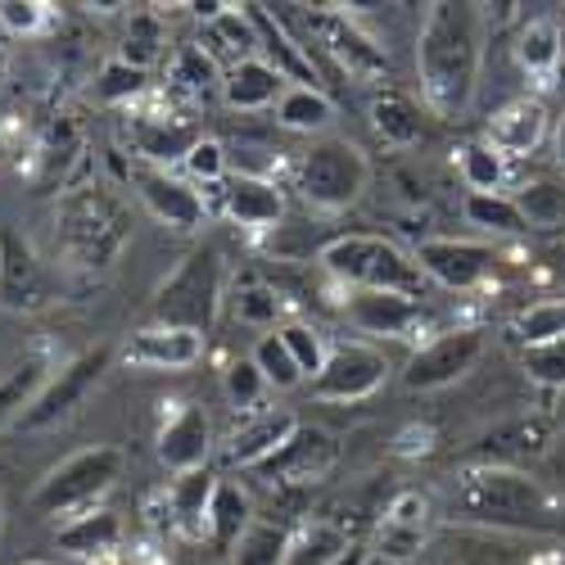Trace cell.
<instances>
[{
  "label": "cell",
  "mask_w": 565,
  "mask_h": 565,
  "mask_svg": "<svg viewBox=\"0 0 565 565\" xmlns=\"http://www.w3.org/2000/svg\"><path fill=\"white\" fill-rule=\"evenodd\" d=\"M484 68V14L466 0H439L426 10L416 36V77L426 109L444 122L461 118L476 100Z\"/></svg>",
  "instance_id": "obj_1"
},
{
  "label": "cell",
  "mask_w": 565,
  "mask_h": 565,
  "mask_svg": "<svg viewBox=\"0 0 565 565\" xmlns=\"http://www.w3.org/2000/svg\"><path fill=\"white\" fill-rule=\"evenodd\" d=\"M552 493L515 466H466L448 489V521L470 530H552Z\"/></svg>",
  "instance_id": "obj_2"
},
{
  "label": "cell",
  "mask_w": 565,
  "mask_h": 565,
  "mask_svg": "<svg viewBox=\"0 0 565 565\" xmlns=\"http://www.w3.org/2000/svg\"><path fill=\"white\" fill-rule=\"evenodd\" d=\"M55 241L68 263L105 271L131 241V217L105 185H68L55 204Z\"/></svg>",
  "instance_id": "obj_3"
},
{
  "label": "cell",
  "mask_w": 565,
  "mask_h": 565,
  "mask_svg": "<svg viewBox=\"0 0 565 565\" xmlns=\"http://www.w3.org/2000/svg\"><path fill=\"white\" fill-rule=\"evenodd\" d=\"M317 267L353 290H394V295L420 299V286H426V271H420L416 254L385 241V235H366V231L331 235Z\"/></svg>",
  "instance_id": "obj_4"
},
{
  "label": "cell",
  "mask_w": 565,
  "mask_h": 565,
  "mask_svg": "<svg viewBox=\"0 0 565 565\" xmlns=\"http://www.w3.org/2000/svg\"><path fill=\"white\" fill-rule=\"evenodd\" d=\"M222 280H226L222 249L213 241L195 245L177 263V271L159 286L154 308H150L154 326H177V331L209 335L217 312H222Z\"/></svg>",
  "instance_id": "obj_5"
},
{
  "label": "cell",
  "mask_w": 565,
  "mask_h": 565,
  "mask_svg": "<svg viewBox=\"0 0 565 565\" xmlns=\"http://www.w3.org/2000/svg\"><path fill=\"white\" fill-rule=\"evenodd\" d=\"M371 181V163L366 154L353 146L349 136H321L299 154L295 163V185L303 204H312L317 213H344L362 200Z\"/></svg>",
  "instance_id": "obj_6"
},
{
  "label": "cell",
  "mask_w": 565,
  "mask_h": 565,
  "mask_svg": "<svg viewBox=\"0 0 565 565\" xmlns=\"http://www.w3.org/2000/svg\"><path fill=\"white\" fill-rule=\"evenodd\" d=\"M122 476V448L114 444H96V448H82L73 457H64L51 476L36 484V511L45 515H73L96 507V498H105Z\"/></svg>",
  "instance_id": "obj_7"
},
{
  "label": "cell",
  "mask_w": 565,
  "mask_h": 565,
  "mask_svg": "<svg viewBox=\"0 0 565 565\" xmlns=\"http://www.w3.org/2000/svg\"><path fill=\"white\" fill-rule=\"evenodd\" d=\"M484 344L489 335L480 326H452V331L435 335L430 344H420L407 366H403V385L412 394H430V390H448L457 385L461 375L476 371V362L484 358Z\"/></svg>",
  "instance_id": "obj_8"
},
{
  "label": "cell",
  "mask_w": 565,
  "mask_h": 565,
  "mask_svg": "<svg viewBox=\"0 0 565 565\" xmlns=\"http://www.w3.org/2000/svg\"><path fill=\"white\" fill-rule=\"evenodd\" d=\"M308 32L317 36V45L326 51L340 73H349L353 82H385L390 77V55L385 45L371 32H362L344 10H312L308 14Z\"/></svg>",
  "instance_id": "obj_9"
},
{
  "label": "cell",
  "mask_w": 565,
  "mask_h": 565,
  "mask_svg": "<svg viewBox=\"0 0 565 565\" xmlns=\"http://www.w3.org/2000/svg\"><path fill=\"white\" fill-rule=\"evenodd\" d=\"M109 362H114V349L109 344H96V349L77 353L68 366H60V375L45 381V390L36 394V403L19 416V426L23 430H45V426H55V420H64L90 390L100 385V375L109 371Z\"/></svg>",
  "instance_id": "obj_10"
},
{
  "label": "cell",
  "mask_w": 565,
  "mask_h": 565,
  "mask_svg": "<svg viewBox=\"0 0 565 565\" xmlns=\"http://www.w3.org/2000/svg\"><path fill=\"white\" fill-rule=\"evenodd\" d=\"M385 381H390V358L381 349H371V344L349 340V344L331 349L321 375L308 390L321 403H362V398H371L375 390H381Z\"/></svg>",
  "instance_id": "obj_11"
},
{
  "label": "cell",
  "mask_w": 565,
  "mask_h": 565,
  "mask_svg": "<svg viewBox=\"0 0 565 565\" xmlns=\"http://www.w3.org/2000/svg\"><path fill=\"white\" fill-rule=\"evenodd\" d=\"M335 461H340L335 435L321 430V426H303L299 420V430L258 466V476L267 484H317V480L331 476Z\"/></svg>",
  "instance_id": "obj_12"
},
{
  "label": "cell",
  "mask_w": 565,
  "mask_h": 565,
  "mask_svg": "<svg viewBox=\"0 0 565 565\" xmlns=\"http://www.w3.org/2000/svg\"><path fill=\"white\" fill-rule=\"evenodd\" d=\"M127 140H131V150L146 159V168H168L172 172L204 140V131L195 122H185V118L163 114V109H136L127 118Z\"/></svg>",
  "instance_id": "obj_13"
},
{
  "label": "cell",
  "mask_w": 565,
  "mask_h": 565,
  "mask_svg": "<svg viewBox=\"0 0 565 565\" xmlns=\"http://www.w3.org/2000/svg\"><path fill=\"white\" fill-rule=\"evenodd\" d=\"M131 181H136L140 204H146L163 226H172V231H200L209 222V204L195 191V181H185V177H177L168 168H136Z\"/></svg>",
  "instance_id": "obj_14"
},
{
  "label": "cell",
  "mask_w": 565,
  "mask_h": 565,
  "mask_svg": "<svg viewBox=\"0 0 565 565\" xmlns=\"http://www.w3.org/2000/svg\"><path fill=\"white\" fill-rule=\"evenodd\" d=\"M51 299V276L14 226H0V308L28 312Z\"/></svg>",
  "instance_id": "obj_15"
},
{
  "label": "cell",
  "mask_w": 565,
  "mask_h": 565,
  "mask_svg": "<svg viewBox=\"0 0 565 565\" xmlns=\"http://www.w3.org/2000/svg\"><path fill=\"white\" fill-rule=\"evenodd\" d=\"M416 263L426 271V280H435L444 290H476L493 271L498 254L476 241H426L416 249Z\"/></svg>",
  "instance_id": "obj_16"
},
{
  "label": "cell",
  "mask_w": 565,
  "mask_h": 565,
  "mask_svg": "<svg viewBox=\"0 0 565 565\" xmlns=\"http://www.w3.org/2000/svg\"><path fill=\"white\" fill-rule=\"evenodd\" d=\"M547 448H552V420L539 416V412H525V416H511V420H502V426L484 430L480 444H476V461L521 470L525 461L547 457Z\"/></svg>",
  "instance_id": "obj_17"
},
{
  "label": "cell",
  "mask_w": 565,
  "mask_h": 565,
  "mask_svg": "<svg viewBox=\"0 0 565 565\" xmlns=\"http://www.w3.org/2000/svg\"><path fill=\"white\" fill-rule=\"evenodd\" d=\"M547 122H552L547 105L534 100V96H521V100H507V105L489 118L484 140H489V146H493L502 159H525V154H534V150L543 146Z\"/></svg>",
  "instance_id": "obj_18"
},
{
  "label": "cell",
  "mask_w": 565,
  "mask_h": 565,
  "mask_svg": "<svg viewBox=\"0 0 565 565\" xmlns=\"http://www.w3.org/2000/svg\"><path fill=\"white\" fill-rule=\"evenodd\" d=\"M299 430V416L290 412V407H271V412H249L241 426L231 430V439H226V448H222V457L231 461V466H249V470H258L280 444H286L290 435Z\"/></svg>",
  "instance_id": "obj_19"
},
{
  "label": "cell",
  "mask_w": 565,
  "mask_h": 565,
  "mask_svg": "<svg viewBox=\"0 0 565 565\" xmlns=\"http://www.w3.org/2000/svg\"><path fill=\"white\" fill-rule=\"evenodd\" d=\"M222 213L245 226V231H271L280 226V217H286V195H280V185L271 177H226L222 185Z\"/></svg>",
  "instance_id": "obj_20"
},
{
  "label": "cell",
  "mask_w": 565,
  "mask_h": 565,
  "mask_svg": "<svg viewBox=\"0 0 565 565\" xmlns=\"http://www.w3.org/2000/svg\"><path fill=\"white\" fill-rule=\"evenodd\" d=\"M209 452H213V420L204 407L185 403L159 430V461L172 470V476H185V470L209 466Z\"/></svg>",
  "instance_id": "obj_21"
},
{
  "label": "cell",
  "mask_w": 565,
  "mask_h": 565,
  "mask_svg": "<svg viewBox=\"0 0 565 565\" xmlns=\"http://www.w3.org/2000/svg\"><path fill=\"white\" fill-rule=\"evenodd\" d=\"M122 358L140 371H185L204 358V335L177 331V326H146L127 340Z\"/></svg>",
  "instance_id": "obj_22"
},
{
  "label": "cell",
  "mask_w": 565,
  "mask_h": 565,
  "mask_svg": "<svg viewBox=\"0 0 565 565\" xmlns=\"http://www.w3.org/2000/svg\"><path fill=\"white\" fill-rule=\"evenodd\" d=\"M254 32H258V60L271 64L280 77H286L290 86H317V73H312V51L308 45H299L286 23H280L267 6H245Z\"/></svg>",
  "instance_id": "obj_23"
},
{
  "label": "cell",
  "mask_w": 565,
  "mask_h": 565,
  "mask_svg": "<svg viewBox=\"0 0 565 565\" xmlns=\"http://www.w3.org/2000/svg\"><path fill=\"white\" fill-rule=\"evenodd\" d=\"M344 317L358 326L362 335H407L420 321V299L412 295H394V290H353L344 299Z\"/></svg>",
  "instance_id": "obj_24"
},
{
  "label": "cell",
  "mask_w": 565,
  "mask_h": 565,
  "mask_svg": "<svg viewBox=\"0 0 565 565\" xmlns=\"http://www.w3.org/2000/svg\"><path fill=\"white\" fill-rule=\"evenodd\" d=\"M286 86H290L286 77L254 55V60H235L222 73V100L235 114H258V109H276V100L286 96Z\"/></svg>",
  "instance_id": "obj_25"
},
{
  "label": "cell",
  "mask_w": 565,
  "mask_h": 565,
  "mask_svg": "<svg viewBox=\"0 0 565 565\" xmlns=\"http://www.w3.org/2000/svg\"><path fill=\"white\" fill-rule=\"evenodd\" d=\"M217 484H222V480L213 476L209 466L185 470V476L172 480V489H168V515H172V525H177L181 534H191V539L209 534V507H213Z\"/></svg>",
  "instance_id": "obj_26"
},
{
  "label": "cell",
  "mask_w": 565,
  "mask_h": 565,
  "mask_svg": "<svg viewBox=\"0 0 565 565\" xmlns=\"http://www.w3.org/2000/svg\"><path fill=\"white\" fill-rule=\"evenodd\" d=\"M366 118H371V131L381 136L385 146H394V150H407V146H416V140L426 136V118H420V105H416L412 96H403V90H390V86L371 96Z\"/></svg>",
  "instance_id": "obj_27"
},
{
  "label": "cell",
  "mask_w": 565,
  "mask_h": 565,
  "mask_svg": "<svg viewBox=\"0 0 565 565\" xmlns=\"http://www.w3.org/2000/svg\"><path fill=\"white\" fill-rule=\"evenodd\" d=\"M168 86L177 90V96H191V100L222 96V68H217L213 51H204L200 41L177 45L172 60H168Z\"/></svg>",
  "instance_id": "obj_28"
},
{
  "label": "cell",
  "mask_w": 565,
  "mask_h": 565,
  "mask_svg": "<svg viewBox=\"0 0 565 565\" xmlns=\"http://www.w3.org/2000/svg\"><path fill=\"white\" fill-rule=\"evenodd\" d=\"M254 525V502L241 484L222 480L217 493H213V507H209V543L217 547V556H231L235 543H241Z\"/></svg>",
  "instance_id": "obj_29"
},
{
  "label": "cell",
  "mask_w": 565,
  "mask_h": 565,
  "mask_svg": "<svg viewBox=\"0 0 565 565\" xmlns=\"http://www.w3.org/2000/svg\"><path fill=\"white\" fill-rule=\"evenodd\" d=\"M122 543V515L100 507V511H82L60 530V547L73 556H109Z\"/></svg>",
  "instance_id": "obj_30"
},
{
  "label": "cell",
  "mask_w": 565,
  "mask_h": 565,
  "mask_svg": "<svg viewBox=\"0 0 565 565\" xmlns=\"http://www.w3.org/2000/svg\"><path fill=\"white\" fill-rule=\"evenodd\" d=\"M515 64H521L530 77H547L561 68L565 60V41H561V19H530L515 36Z\"/></svg>",
  "instance_id": "obj_31"
},
{
  "label": "cell",
  "mask_w": 565,
  "mask_h": 565,
  "mask_svg": "<svg viewBox=\"0 0 565 565\" xmlns=\"http://www.w3.org/2000/svg\"><path fill=\"white\" fill-rule=\"evenodd\" d=\"M276 122L286 131H303V136H321L335 122V105L321 86H286V96L276 100Z\"/></svg>",
  "instance_id": "obj_32"
},
{
  "label": "cell",
  "mask_w": 565,
  "mask_h": 565,
  "mask_svg": "<svg viewBox=\"0 0 565 565\" xmlns=\"http://www.w3.org/2000/svg\"><path fill=\"white\" fill-rule=\"evenodd\" d=\"M45 362L41 358H23V362H14L6 375H0V426H10V420H19L32 403H36V394L45 390Z\"/></svg>",
  "instance_id": "obj_33"
},
{
  "label": "cell",
  "mask_w": 565,
  "mask_h": 565,
  "mask_svg": "<svg viewBox=\"0 0 565 565\" xmlns=\"http://www.w3.org/2000/svg\"><path fill=\"white\" fill-rule=\"evenodd\" d=\"M457 172H461L470 195H502L507 159L489 146V140H466V146L457 150Z\"/></svg>",
  "instance_id": "obj_34"
},
{
  "label": "cell",
  "mask_w": 565,
  "mask_h": 565,
  "mask_svg": "<svg viewBox=\"0 0 565 565\" xmlns=\"http://www.w3.org/2000/svg\"><path fill=\"white\" fill-rule=\"evenodd\" d=\"M349 534L340 525H326V521H312L303 525L299 534H290V556L286 565H335L344 552H349Z\"/></svg>",
  "instance_id": "obj_35"
},
{
  "label": "cell",
  "mask_w": 565,
  "mask_h": 565,
  "mask_svg": "<svg viewBox=\"0 0 565 565\" xmlns=\"http://www.w3.org/2000/svg\"><path fill=\"white\" fill-rule=\"evenodd\" d=\"M163 55H168L163 19L150 14V10H146V14H131V28H127V36H122V45H118V60L131 64V68H140V73H150Z\"/></svg>",
  "instance_id": "obj_36"
},
{
  "label": "cell",
  "mask_w": 565,
  "mask_h": 565,
  "mask_svg": "<svg viewBox=\"0 0 565 565\" xmlns=\"http://www.w3.org/2000/svg\"><path fill=\"white\" fill-rule=\"evenodd\" d=\"M286 556H290V530L271 521H254L249 534L226 556V565H286Z\"/></svg>",
  "instance_id": "obj_37"
},
{
  "label": "cell",
  "mask_w": 565,
  "mask_h": 565,
  "mask_svg": "<svg viewBox=\"0 0 565 565\" xmlns=\"http://www.w3.org/2000/svg\"><path fill=\"white\" fill-rule=\"evenodd\" d=\"M461 213H466L470 226L493 231V235H521V231H530V222L521 217V209H515L511 195H466Z\"/></svg>",
  "instance_id": "obj_38"
},
{
  "label": "cell",
  "mask_w": 565,
  "mask_h": 565,
  "mask_svg": "<svg viewBox=\"0 0 565 565\" xmlns=\"http://www.w3.org/2000/svg\"><path fill=\"white\" fill-rule=\"evenodd\" d=\"M254 366L263 371L267 390H299L303 385V371L299 362L290 358L286 340H280V331H267L258 344H254Z\"/></svg>",
  "instance_id": "obj_39"
},
{
  "label": "cell",
  "mask_w": 565,
  "mask_h": 565,
  "mask_svg": "<svg viewBox=\"0 0 565 565\" xmlns=\"http://www.w3.org/2000/svg\"><path fill=\"white\" fill-rule=\"evenodd\" d=\"M515 340L525 349L534 344H552V340H565V299H543V303H530L521 317H515Z\"/></svg>",
  "instance_id": "obj_40"
},
{
  "label": "cell",
  "mask_w": 565,
  "mask_h": 565,
  "mask_svg": "<svg viewBox=\"0 0 565 565\" xmlns=\"http://www.w3.org/2000/svg\"><path fill=\"white\" fill-rule=\"evenodd\" d=\"M530 226H561L565 222V185L561 181H530L521 195H511Z\"/></svg>",
  "instance_id": "obj_41"
},
{
  "label": "cell",
  "mask_w": 565,
  "mask_h": 565,
  "mask_svg": "<svg viewBox=\"0 0 565 565\" xmlns=\"http://www.w3.org/2000/svg\"><path fill=\"white\" fill-rule=\"evenodd\" d=\"M77 146H82V131L68 118H60L51 127V136L41 140V172H36V181L41 185H60L68 163H73V154H77Z\"/></svg>",
  "instance_id": "obj_42"
},
{
  "label": "cell",
  "mask_w": 565,
  "mask_h": 565,
  "mask_svg": "<svg viewBox=\"0 0 565 565\" xmlns=\"http://www.w3.org/2000/svg\"><path fill=\"white\" fill-rule=\"evenodd\" d=\"M276 331H280V340H286L290 358L299 362L303 381L312 385L317 375H321V366H326V358H331V344H326V340H321V331H312L308 321H286V326H276Z\"/></svg>",
  "instance_id": "obj_43"
},
{
  "label": "cell",
  "mask_w": 565,
  "mask_h": 565,
  "mask_svg": "<svg viewBox=\"0 0 565 565\" xmlns=\"http://www.w3.org/2000/svg\"><path fill=\"white\" fill-rule=\"evenodd\" d=\"M150 90V73H140V68H131V64H122L118 55L100 68V77H96V100L100 105H131V100H140Z\"/></svg>",
  "instance_id": "obj_44"
},
{
  "label": "cell",
  "mask_w": 565,
  "mask_h": 565,
  "mask_svg": "<svg viewBox=\"0 0 565 565\" xmlns=\"http://www.w3.org/2000/svg\"><path fill=\"white\" fill-rule=\"evenodd\" d=\"M222 394L235 412H254L267 394V381H263V371L254 366V358H241V362H231L222 371Z\"/></svg>",
  "instance_id": "obj_45"
},
{
  "label": "cell",
  "mask_w": 565,
  "mask_h": 565,
  "mask_svg": "<svg viewBox=\"0 0 565 565\" xmlns=\"http://www.w3.org/2000/svg\"><path fill=\"white\" fill-rule=\"evenodd\" d=\"M452 547H457L461 565H530L525 556H515V547H507L489 530H466V534H457Z\"/></svg>",
  "instance_id": "obj_46"
},
{
  "label": "cell",
  "mask_w": 565,
  "mask_h": 565,
  "mask_svg": "<svg viewBox=\"0 0 565 565\" xmlns=\"http://www.w3.org/2000/svg\"><path fill=\"white\" fill-rule=\"evenodd\" d=\"M185 181H200V185H226V177H231V154H226V146L222 140H213V136H204L200 146L185 154Z\"/></svg>",
  "instance_id": "obj_47"
},
{
  "label": "cell",
  "mask_w": 565,
  "mask_h": 565,
  "mask_svg": "<svg viewBox=\"0 0 565 565\" xmlns=\"http://www.w3.org/2000/svg\"><path fill=\"white\" fill-rule=\"evenodd\" d=\"M420 547H426V530H416V525H403V521H390L385 515V525H381V534H375V556H385V561H394V565H407V561H416L420 556Z\"/></svg>",
  "instance_id": "obj_48"
},
{
  "label": "cell",
  "mask_w": 565,
  "mask_h": 565,
  "mask_svg": "<svg viewBox=\"0 0 565 565\" xmlns=\"http://www.w3.org/2000/svg\"><path fill=\"white\" fill-rule=\"evenodd\" d=\"M525 371H530V381H539L543 390H565V340L525 349Z\"/></svg>",
  "instance_id": "obj_49"
},
{
  "label": "cell",
  "mask_w": 565,
  "mask_h": 565,
  "mask_svg": "<svg viewBox=\"0 0 565 565\" xmlns=\"http://www.w3.org/2000/svg\"><path fill=\"white\" fill-rule=\"evenodd\" d=\"M235 317L245 326H271L276 331V317H280V295L271 286H245L235 295Z\"/></svg>",
  "instance_id": "obj_50"
},
{
  "label": "cell",
  "mask_w": 565,
  "mask_h": 565,
  "mask_svg": "<svg viewBox=\"0 0 565 565\" xmlns=\"http://www.w3.org/2000/svg\"><path fill=\"white\" fill-rule=\"evenodd\" d=\"M41 23H45V6H36V0H6L0 6V28H10V32L32 36L41 32Z\"/></svg>",
  "instance_id": "obj_51"
},
{
  "label": "cell",
  "mask_w": 565,
  "mask_h": 565,
  "mask_svg": "<svg viewBox=\"0 0 565 565\" xmlns=\"http://www.w3.org/2000/svg\"><path fill=\"white\" fill-rule=\"evenodd\" d=\"M390 521H403V525L426 530V521H430V502L420 498V493H398L394 507H390Z\"/></svg>",
  "instance_id": "obj_52"
},
{
  "label": "cell",
  "mask_w": 565,
  "mask_h": 565,
  "mask_svg": "<svg viewBox=\"0 0 565 565\" xmlns=\"http://www.w3.org/2000/svg\"><path fill=\"white\" fill-rule=\"evenodd\" d=\"M430 448H435V430H426V426H412V430L398 439V452H403V457H416V452L426 457Z\"/></svg>",
  "instance_id": "obj_53"
},
{
  "label": "cell",
  "mask_w": 565,
  "mask_h": 565,
  "mask_svg": "<svg viewBox=\"0 0 565 565\" xmlns=\"http://www.w3.org/2000/svg\"><path fill=\"white\" fill-rule=\"evenodd\" d=\"M552 150H556V163L565 168V118H561L556 131H552Z\"/></svg>",
  "instance_id": "obj_54"
},
{
  "label": "cell",
  "mask_w": 565,
  "mask_h": 565,
  "mask_svg": "<svg viewBox=\"0 0 565 565\" xmlns=\"http://www.w3.org/2000/svg\"><path fill=\"white\" fill-rule=\"evenodd\" d=\"M366 556H371V552H366V547H358V543H353V547H349V552H344V556H340V561H335V565H366Z\"/></svg>",
  "instance_id": "obj_55"
},
{
  "label": "cell",
  "mask_w": 565,
  "mask_h": 565,
  "mask_svg": "<svg viewBox=\"0 0 565 565\" xmlns=\"http://www.w3.org/2000/svg\"><path fill=\"white\" fill-rule=\"evenodd\" d=\"M6 77H10V51L0 45V82H6Z\"/></svg>",
  "instance_id": "obj_56"
},
{
  "label": "cell",
  "mask_w": 565,
  "mask_h": 565,
  "mask_svg": "<svg viewBox=\"0 0 565 565\" xmlns=\"http://www.w3.org/2000/svg\"><path fill=\"white\" fill-rule=\"evenodd\" d=\"M6 154H10V140H6V131H0V163H6Z\"/></svg>",
  "instance_id": "obj_57"
},
{
  "label": "cell",
  "mask_w": 565,
  "mask_h": 565,
  "mask_svg": "<svg viewBox=\"0 0 565 565\" xmlns=\"http://www.w3.org/2000/svg\"><path fill=\"white\" fill-rule=\"evenodd\" d=\"M366 565H394V561H385V556H375V552H371V556H366Z\"/></svg>",
  "instance_id": "obj_58"
},
{
  "label": "cell",
  "mask_w": 565,
  "mask_h": 565,
  "mask_svg": "<svg viewBox=\"0 0 565 565\" xmlns=\"http://www.w3.org/2000/svg\"><path fill=\"white\" fill-rule=\"evenodd\" d=\"M23 565H51V561H23Z\"/></svg>",
  "instance_id": "obj_59"
},
{
  "label": "cell",
  "mask_w": 565,
  "mask_h": 565,
  "mask_svg": "<svg viewBox=\"0 0 565 565\" xmlns=\"http://www.w3.org/2000/svg\"><path fill=\"white\" fill-rule=\"evenodd\" d=\"M561 430H565V407H561Z\"/></svg>",
  "instance_id": "obj_60"
},
{
  "label": "cell",
  "mask_w": 565,
  "mask_h": 565,
  "mask_svg": "<svg viewBox=\"0 0 565 565\" xmlns=\"http://www.w3.org/2000/svg\"><path fill=\"white\" fill-rule=\"evenodd\" d=\"M561 41H565V19H561Z\"/></svg>",
  "instance_id": "obj_61"
}]
</instances>
